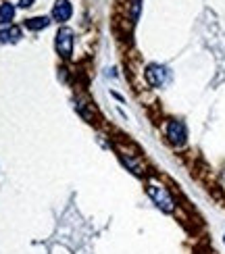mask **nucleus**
Wrapping results in <instances>:
<instances>
[{
  "instance_id": "0eeeda50",
  "label": "nucleus",
  "mask_w": 225,
  "mask_h": 254,
  "mask_svg": "<svg viewBox=\"0 0 225 254\" xmlns=\"http://www.w3.org/2000/svg\"><path fill=\"white\" fill-rule=\"evenodd\" d=\"M50 25V19L48 17H31L25 21V27L29 31H40V29H46Z\"/></svg>"
},
{
  "instance_id": "f03ea898",
  "label": "nucleus",
  "mask_w": 225,
  "mask_h": 254,
  "mask_svg": "<svg viewBox=\"0 0 225 254\" xmlns=\"http://www.w3.org/2000/svg\"><path fill=\"white\" fill-rule=\"evenodd\" d=\"M55 46H57V52L61 57L69 59L73 55V29L61 27L59 34H57V40H55Z\"/></svg>"
},
{
  "instance_id": "6e6552de",
  "label": "nucleus",
  "mask_w": 225,
  "mask_h": 254,
  "mask_svg": "<svg viewBox=\"0 0 225 254\" xmlns=\"http://www.w3.org/2000/svg\"><path fill=\"white\" fill-rule=\"evenodd\" d=\"M21 40V29L19 27H8L0 31V42H19Z\"/></svg>"
},
{
  "instance_id": "423d86ee",
  "label": "nucleus",
  "mask_w": 225,
  "mask_h": 254,
  "mask_svg": "<svg viewBox=\"0 0 225 254\" xmlns=\"http://www.w3.org/2000/svg\"><path fill=\"white\" fill-rule=\"evenodd\" d=\"M15 19V6L10 2L0 4V25H10V21Z\"/></svg>"
},
{
  "instance_id": "7ed1b4c3",
  "label": "nucleus",
  "mask_w": 225,
  "mask_h": 254,
  "mask_svg": "<svg viewBox=\"0 0 225 254\" xmlns=\"http://www.w3.org/2000/svg\"><path fill=\"white\" fill-rule=\"evenodd\" d=\"M167 79H169V69H167V67L156 65V63H152V65L146 67V81H148L152 88L165 86Z\"/></svg>"
},
{
  "instance_id": "f257e3e1",
  "label": "nucleus",
  "mask_w": 225,
  "mask_h": 254,
  "mask_svg": "<svg viewBox=\"0 0 225 254\" xmlns=\"http://www.w3.org/2000/svg\"><path fill=\"white\" fill-rule=\"evenodd\" d=\"M146 192L150 196V200L163 210V213H173L175 210V200L171 196V192L165 188V186H158V184H150L146 188Z\"/></svg>"
},
{
  "instance_id": "1a4fd4ad",
  "label": "nucleus",
  "mask_w": 225,
  "mask_h": 254,
  "mask_svg": "<svg viewBox=\"0 0 225 254\" xmlns=\"http://www.w3.org/2000/svg\"><path fill=\"white\" fill-rule=\"evenodd\" d=\"M34 2H36V0H19V6L21 8H27V6L34 4Z\"/></svg>"
},
{
  "instance_id": "20e7f679",
  "label": "nucleus",
  "mask_w": 225,
  "mask_h": 254,
  "mask_svg": "<svg viewBox=\"0 0 225 254\" xmlns=\"http://www.w3.org/2000/svg\"><path fill=\"white\" fill-rule=\"evenodd\" d=\"M167 137H169V142L173 144V146H184L186 140H188V129H186V125L173 119V121H169L167 123Z\"/></svg>"
},
{
  "instance_id": "39448f33",
  "label": "nucleus",
  "mask_w": 225,
  "mask_h": 254,
  "mask_svg": "<svg viewBox=\"0 0 225 254\" xmlns=\"http://www.w3.org/2000/svg\"><path fill=\"white\" fill-rule=\"evenodd\" d=\"M73 15V8L69 4V0H57L55 8H52V19L59 21V23H65V21H69Z\"/></svg>"
}]
</instances>
